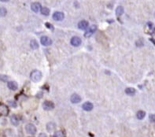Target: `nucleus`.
Returning <instances> with one entry per match:
<instances>
[{
  "label": "nucleus",
  "mask_w": 155,
  "mask_h": 137,
  "mask_svg": "<svg viewBox=\"0 0 155 137\" xmlns=\"http://www.w3.org/2000/svg\"><path fill=\"white\" fill-rule=\"evenodd\" d=\"M30 78L33 82L37 83L39 81H40L42 79V73L40 71H39V70H34L31 73Z\"/></svg>",
  "instance_id": "obj_1"
},
{
  "label": "nucleus",
  "mask_w": 155,
  "mask_h": 137,
  "mask_svg": "<svg viewBox=\"0 0 155 137\" xmlns=\"http://www.w3.org/2000/svg\"><path fill=\"white\" fill-rule=\"evenodd\" d=\"M26 132L30 134V135H35L36 133V126L32 124H28L25 126Z\"/></svg>",
  "instance_id": "obj_2"
},
{
  "label": "nucleus",
  "mask_w": 155,
  "mask_h": 137,
  "mask_svg": "<svg viewBox=\"0 0 155 137\" xmlns=\"http://www.w3.org/2000/svg\"><path fill=\"white\" fill-rule=\"evenodd\" d=\"M40 43L43 46H50L52 44V40L50 38H49L48 36H42L40 38Z\"/></svg>",
  "instance_id": "obj_3"
},
{
  "label": "nucleus",
  "mask_w": 155,
  "mask_h": 137,
  "mask_svg": "<svg viewBox=\"0 0 155 137\" xmlns=\"http://www.w3.org/2000/svg\"><path fill=\"white\" fill-rule=\"evenodd\" d=\"M96 29H97L96 25H91L89 28L87 29V32H85L84 36H85V37H87V38L90 37V36H91L93 34H94L95 32H96Z\"/></svg>",
  "instance_id": "obj_4"
},
{
  "label": "nucleus",
  "mask_w": 155,
  "mask_h": 137,
  "mask_svg": "<svg viewBox=\"0 0 155 137\" xmlns=\"http://www.w3.org/2000/svg\"><path fill=\"white\" fill-rule=\"evenodd\" d=\"M43 108L45 110H51L55 108V104L50 101H45L43 103Z\"/></svg>",
  "instance_id": "obj_5"
},
{
  "label": "nucleus",
  "mask_w": 155,
  "mask_h": 137,
  "mask_svg": "<svg viewBox=\"0 0 155 137\" xmlns=\"http://www.w3.org/2000/svg\"><path fill=\"white\" fill-rule=\"evenodd\" d=\"M64 18H65V15L62 12H55L53 14V19L56 21H62Z\"/></svg>",
  "instance_id": "obj_6"
},
{
  "label": "nucleus",
  "mask_w": 155,
  "mask_h": 137,
  "mask_svg": "<svg viewBox=\"0 0 155 137\" xmlns=\"http://www.w3.org/2000/svg\"><path fill=\"white\" fill-rule=\"evenodd\" d=\"M81 39L78 36H73V37L71 39V44L73 46H79L81 44Z\"/></svg>",
  "instance_id": "obj_7"
},
{
  "label": "nucleus",
  "mask_w": 155,
  "mask_h": 137,
  "mask_svg": "<svg viewBox=\"0 0 155 137\" xmlns=\"http://www.w3.org/2000/svg\"><path fill=\"white\" fill-rule=\"evenodd\" d=\"M71 102H73V103H79V102H80L81 101V98L79 95L77 94H73L72 95V96H71Z\"/></svg>",
  "instance_id": "obj_8"
},
{
  "label": "nucleus",
  "mask_w": 155,
  "mask_h": 137,
  "mask_svg": "<svg viewBox=\"0 0 155 137\" xmlns=\"http://www.w3.org/2000/svg\"><path fill=\"white\" fill-rule=\"evenodd\" d=\"M9 114V109L6 105H0V114L7 116Z\"/></svg>",
  "instance_id": "obj_9"
},
{
  "label": "nucleus",
  "mask_w": 155,
  "mask_h": 137,
  "mask_svg": "<svg viewBox=\"0 0 155 137\" xmlns=\"http://www.w3.org/2000/svg\"><path fill=\"white\" fill-rule=\"evenodd\" d=\"M7 86L10 90L12 91H17L18 88V83L15 82V81H9L8 82V84H7Z\"/></svg>",
  "instance_id": "obj_10"
},
{
  "label": "nucleus",
  "mask_w": 155,
  "mask_h": 137,
  "mask_svg": "<svg viewBox=\"0 0 155 137\" xmlns=\"http://www.w3.org/2000/svg\"><path fill=\"white\" fill-rule=\"evenodd\" d=\"M82 108L85 111H91L93 109V104L90 102H86L82 106Z\"/></svg>",
  "instance_id": "obj_11"
},
{
  "label": "nucleus",
  "mask_w": 155,
  "mask_h": 137,
  "mask_svg": "<svg viewBox=\"0 0 155 137\" xmlns=\"http://www.w3.org/2000/svg\"><path fill=\"white\" fill-rule=\"evenodd\" d=\"M31 9L35 13H37L41 9V4L39 3V2H34L31 5Z\"/></svg>",
  "instance_id": "obj_12"
},
{
  "label": "nucleus",
  "mask_w": 155,
  "mask_h": 137,
  "mask_svg": "<svg viewBox=\"0 0 155 137\" xmlns=\"http://www.w3.org/2000/svg\"><path fill=\"white\" fill-rule=\"evenodd\" d=\"M88 27V22L87 21H81L78 24V28L80 30H85Z\"/></svg>",
  "instance_id": "obj_13"
},
{
  "label": "nucleus",
  "mask_w": 155,
  "mask_h": 137,
  "mask_svg": "<svg viewBox=\"0 0 155 137\" xmlns=\"http://www.w3.org/2000/svg\"><path fill=\"white\" fill-rule=\"evenodd\" d=\"M10 121H11V123L15 126L18 125V124H19V119L16 115H12L10 117Z\"/></svg>",
  "instance_id": "obj_14"
},
{
  "label": "nucleus",
  "mask_w": 155,
  "mask_h": 137,
  "mask_svg": "<svg viewBox=\"0 0 155 137\" xmlns=\"http://www.w3.org/2000/svg\"><path fill=\"white\" fill-rule=\"evenodd\" d=\"M136 89L132 88V87H128V88L125 89V93L128 95H130V96H132L136 94Z\"/></svg>",
  "instance_id": "obj_15"
},
{
  "label": "nucleus",
  "mask_w": 155,
  "mask_h": 137,
  "mask_svg": "<svg viewBox=\"0 0 155 137\" xmlns=\"http://www.w3.org/2000/svg\"><path fill=\"white\" fill-rule=\"evenodd\" d=\"M124 7L121 6H118L117 8L116 9V15L117 17H120V16H121L123 14H124Z\"/></svg>",
  "instance_id": "obj_16"
},
{
  "label": "nucleus",
  "mask_w": 155,
  "mask_h": 137,
  "mask_svg": "<svg viewBox=\"0 0 155 137\" xmlns=\"http://www.w3.org/2000/svg\"><path fill=\"white\" fill-rule=\"evenodd\" d=\"M30 46L34 50H36V49H38L39 47V43L36 40H32L30 42Z\"/></svg>",
  "instance_id": "obj_17"
},
{
  "label": "nucleus",
  "mask_w": 155,
  "mask_h": 137,
  "mask_svg": "<svg viewBox=\"0 0 155 137\" xmlns=\"http://www.w3.org/2000/svg\"><path fill=\"white\" fill-rule=\"evenodd\" d=\"M55 128H56V125L55 123H51V122H50V123H48L46 124V129H47L48 132H51V131L55 130Z\"/></svg>",
  "instance_id": "obj_18"
},
{
  "label": "nucleus",
  "mask_w": 155,
  "mask_h": 137,
  "mask_svg": "<svg viewBox=\"0 0 155 137\" xmlns=\"http://www.w3.org/2000/svg\"><path fill=\"white\" fill-rule=\"evenodd\" d=\"M41 14L44 16H48L50 14V9H49L47 7H43V8H41L40 9Z\"/></svg>",
  "instance_id": "obj_19"
},
{
  "label": "nucleus",
  "mask_w": 155,
  "mask_h": 137,
  "mask_svg": "<svg viewBox=\"0 0 155 137\" xmlns=\"http://www.w3.org/2000/svg\"><path fill=\"white\" fill-rule=\"evenodd\" d=\"M145 115H146V113H145L144 111L140 110V111H139V112L137 113V118L139 119V120H142V119L144 118Z\"/></svg>",
  "instance_id": "obj_20"
},
{
  "label": "nucleus",
  "mask_w": 155,
  "mask_h": 137,
  "mask_svg": "<svg viewBox=\"0 0 155 137\" xmlns=\"http://www.w3.org/2000/svg\"><path fill=\"white\" fill-rule=\"evenodd\" d=\"M7 14V10L4 7H1L0 8V17H5Z\"/></svg>",
  "instance_id": "obj_21"
},
{
  "label": "nucleus",
  "mask_w": 155,
  "mask_h": 137,
  "mask_svg": "<svg viewBox=\"0 0 155 137\" xmlns=\"http://www.w3.org/2000/svg\"><path fill=\"white\" fill-rule=\"evenodd\" d=\"M54 137H65V135L62 131H58L54 134Z\"/></svg>",
  "instance_id": "obj_22"
},
{
  "label": "nucleus",
  "mask_w": 155,
  "mask_h": 137,
  "mask_svg": "<svg viewBox=\"0 0 155 137\" xmlns=\"http://www.w3.org/2000/svg\"><path fill=\"white\" fill-rule=\"evenodd\" d=\"M45 26L46 27V28H48L49 29H50V30L54 31V26H53V25H52V24H51L48 23V22H46V23L45 24Z\"/></svg>",
  "instance_id": "obj_23"
},
{
  "label": "nucleus",
  "mask_w": 155,
  "mask_h": 137,
  "mask_svg": "<svg viewBox=\"0 0 155 137\" xmlns=\"http://www.w3.org/2000/svg\"><path fill=\"white\" fill-rule=\"evenodd\" d=\"M8 103L12 107H14V108H16V107H17V103H16V102H13V101H9Z\"/></svg>",
  "instance_id": "obj_24"
},
{
  "label": "nucleus",
  "mask_w": 155,
  "mask_h": 137,
  "mask_svg": "<svg viewBox=\"0 0 155 137\" xmlns=\"http://www.w3.org/2000/svg\"><path fill=\"white\" fill-rule=\"evenodd\" d=\"M154 114H150V121L152 123H154Z\"/></svg>",
  "instance_id": "obj_25"
},
{
  "label": "nucleus",
  "mask_w": 155,
  "mask_h": 137,
  "mask_svg": "<svg viewBox=\"0 0 155 137\" xmlns=\"http://www.w3.org/2000/svg\"><path fill=\"white\" fill-rule=\"evenodd\" d=\"M0 78H1V79H2V80H3V81H6V80H8V77H6V76H0Z\"/></svg>",
  "instance_id": "obj_26"
},
{
  "label": "nucleus",
  "mask_w": 155,
  "mask_h": 137,
  "mask_svg": "<svg viewBox=\"0 0 155 137\" xmlns=\"http://www.w3.org/2000/svg\"><path fill=\"white\" fill-rule=\"evenodd\" d=\"M39 137H47V136H46L45 133H40V134H39Z\"/></svg>",
  "instance_id": "obj_27"
},
{
  "label": "nucleus",
  "mask_w": 155,
  "mask_h": 137,
  "mask_svg": "<svg viewBox=\"0 0 155 137\" xmlns=\"http://www.w3.org/2000/svg\"><path fill=\"white\" fill-rule=\"evenodd\" d=\"M150 40L152 41V42H153V43H154V39H150Z\"/></svg>",
  "instance_id": "obj_28"
}]
</instances>
